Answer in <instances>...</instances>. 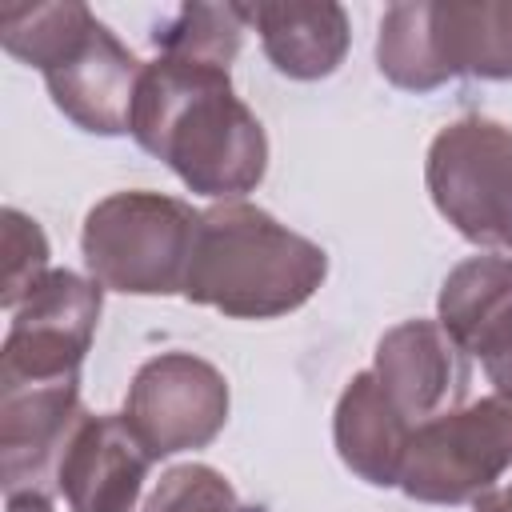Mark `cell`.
Returning <instances> with one entry per match:
<instances>
[{"label": "cell", "mask_w": 512, "mask_h": 512, "mask_svg": "<svg viewBox=\"0 0 512 512\" xmlns=\"http://www.w3.org/2000/svg\"><path fill=\"white\" fill-rule=\"evenodd\" d=\"M128 132L204 196H240L264 176V128L232 92L228 68L216 64L172 56L148 64Z\"/></svg>", "instance_id": "cell-1"}, {"label": "cell", "mask_w": 512, "mask_h": 512, "mask_svg": "<svg viewBox=\"0 0 512 512\" xmlns=\"http://www.w3.org/2000/svg\"><path fill=\"white\" fill-rule=\"evenodd\" d=\"M324 280V248L288 232L252 204H216L200 216L184 296L228 316H280Z\"/></svg>", "instance_id": "cell-2"}, {"label": "cell", "mask_w": 512, "mask_h": 512, "mask_svg": "<svg viewBox=\"0 0 512 512\" xmlns=\"http://www.w3.org/2000/svg\"><path fill=\"white\" fill-rule=\"evenodd\" d=\"M376 60L392 84L416 92L460 72L512 80V4H392L380 20Z\"/></svg>", "instance_id": "cell-3"}, {"label": "cell", "mask_w": 512, "mask_h": 512, "mask_svg": "<svg viewBox=\"0 0 512 512\" xmlns=\"http://www.w3.org/2000/svg\"><path fill=\"white\" fill-rule=\"evenodd\" d=\"M200 216L156 192H116L84 220L88 272L116 292L164 296L184 288Z\"/></svg>", "instance_id": "cell-4"}, {"label": "cell", "mask_w": 512, "mask_h": 512, "mask_svg": "<svg viewBox=\"0 0 512 512\" xmlns=\"http://www.w3.org/2000/svg\"><path fill=\"white\" fill-rule=\"evenodd\" d=\"M512 464V396L492 392L468 408H448L408 436L400 484L416 500L460 504L480 496Z\"/></svg>", "instance_id": "cell-5"}, {"label": "cell", "mask_w": 512, "mask_h": 512, "mask_svg": "<svg viewBox=\"0 0 512 512\" xmlns=\"http://www.w3.org/2000/svg\"><path fill=\"white\" fill-rule=\"evenodd\" d=\"M428 188L468 240L512 248V132L504 124L484 116L448 124L428 152Z\"/></svg>", "instance_id": "cell-6"}, {"label": "cell", "mask_w": 512, "mask_h": 512, "mask_svg": "<svg viewBox=\"0 0 512 512\" xmlns=\"http://www.w3.org/2000/svg\"><path fill=\"white\" fill-rule=\"evenodd\" d=\"M124 420L152 460L200 448L228 420V384L196 356H156L136 372Z\"/></svg>", "instance_id": "cell-7"}, {"label": "cell", "mask_w": 512, "mask_h": 512, "mask_svg": "<svg viewBox=\"0 0 512 512\" xmlns=\"http://www.w3.org/2000/svg\"><path fill=\"white\" fill-rule=\"evenodd\" d=\"M100 316V288L76 272H48L12 320L0 380L76 376Z\"/></svg>", "instance_id": "cell-8"}, {"label": "cell", "mask_w": 512, "mask_h": 512, "mask_svg": "<svg viewBox=\"0 0 512 512\" xmlns=\"http://www.w3.org/2000/svg\"><path fill=\"white\" fill-rule=\"evenodd\" d=\"M140 60L92 16L84 32L44 68L52 100L88 132H128L140 84Z\"/></svg>", "instance_id": "cell-9"}, {"label": "cell", "mask_w": 512, "mask_h": 512, "mask_svg": "<svg viewBox=\"0 0 512 512\" xmlns=\"http://www.w3.org/2000/svg\"><path fill=\"white\" fill-rule=\"evenodd\" d=\"M464 348L432 320H408L392 328L376 348V380L396 412L416 428L448 412L468 384Z\"/></svg>", "instance_id": "cell-10"}, {"label": "cell", "mask_w": 512, "mask_h": 512, "mask_svg": "<svg viewBox=\"0 0 512 512\" xmlns=\"http://www.w3.org/2000/svg\"><path fill=\"white\" fill-rule=\"evenodd\" d=\"M440 328L472 352L492 388L512 396V260H464L440 292Z\"/></svg>", "instance_id": "cell-11"}, {"label": "cell", "mask_w": 512, "mask_h": 512, "mask_svg": "<svg viewBox=\"0 0 512 512\" xmlns=\"http://www.w3.org/2000/svg\"><path fill=\"white\" fill-rule=\"evenodd\" d=\"M152 456L124 416H88L60 452V488L72 512H132Z\"/></svg>", "instance_id": "cell-12"}, {"label": "cell", "mask_w": 512, "mask_h": 512, "mask_svg": "<svg viewBox=\"0 0 512 512\" xmlns=\"http://www.w3.org/2000/svg\"><path fill=\"white\" fill-rule=\"evenodd\" d=\"M76 376L68 380H0V444L8 492L40 480L52 452L76 432Z\"/></svg>", "instance_id": "cell-13"}, {"label": "cell", "mask_w": 512, "mask_h": 512, "mask_svg": "<svg viewBox=\"0 0 512 512\" xmlns=\"http://www.w3.org/2000/svg\"><path fill=\"white\" fill-rule=\"evenodd\" d=\"M244 20L256 24L268 60L296 80L328 76L348 52V16L340 4H240Z\"/></svg>", "instance_id": "cell-14"}, {"label": "cell", "mask_w": 512, "mask_h": 512, "mask_svg": "<svg viewBox=\"0 0 512 512\" xmlns=\"http://www.w3.org/2000/svg\"><path fill=\"white\" fill-rule=\"evenodd\" d=\"M412 424L396 412L372 372H360L336 404V448L368 484H400Z\"/></svg>", "instance_id": "cell-15"}, {"label": "cell", "mask_w": 512, "mask_h": 512, "mask_svg": "<svg viewBox=\"0 0 512 512\" xmlns=\"http://www.w3.org/2000/svg\"><path fill=\"white\" fill-rule=\"evenodd\" d=\"M92 12L76 0L64 4H4L0 8V40L12 56L36 64L40 72L84 32Z\"/></svg>", "instance_id": "cell-16"}, {"label": "cell", "mask_w": 512, "mask_h": 512, "mask_svg": "<svg viewBox=\"0 0 512 512\" xmlns=\"http://www.w3.org/2000/svg\"><path fill=\"white\" fill-rule=\"evenodd\" d=\"M244 12L240 4H188L176 12L164 32H156V48L172 60H200L228 68V60L240 48L244 36Z\"/></svg>", "instance_id": "cell-17"}, {"label": "cell", "mask_w": 512, "mask_h": 512, "mask_svg": "<svg viewBox=\"0 0 512 512\" xmlns=\"http://www.w3.org/2000/svg\"><path fill=\"white\" fill-rule=\"evenodd\" d=\"M144 512H248V508H240L236 492L224 484L220 472L204 464H184L160 480Z\"/></svg>", "instance_id": "cell-18"}, {"label": "cell", "mask_w": 512, "mask_h": 512, "mask_svg": "<svg viewBox=\"0 0 512 512\" xmlns=\"http://www.w3.org/2000/svg\"><path fill=\"white\" fill-rule=\"evenodd\" d=\"M48 244L36 228V220L20 212H4V304L12 308L20 296L28 300L32 288L48 276Z\"/></svg>", "instance_id": "cell-19"}, {"label": "cell", "mask_w": 512, "mask_h": 512, "mask_svg": "<svg viewBox=\"0 0 512 512\" xmlns=\"http://www.w3.org/2000/svg\"><path fill=\"white\" fill-rule=\"evenodd\" d=\"M476 512H512V484L508 488H496L488 496L476 500Z\"/></svg>", "instance_id": "cell-20"}, {"label": "cell", "mask_w": 512, "mask_h": 512, "mask_svg": "<svg viewBox=\"0 0 512 512\" xmlns=\"http://www.w3.org/2000/svg\"><path fill=\"white\" fill-rule=\"evenodd\" d=\"M8 512H52V504L40 496V492H16L12 500H8Z\"/></svg>", "instance_id": "cell-21"}]
</instances>
